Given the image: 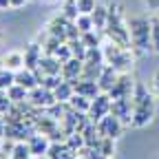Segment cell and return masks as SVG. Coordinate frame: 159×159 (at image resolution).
<instances>
[{"label":"cell","instance_id":"cell-1","mask_svg":"<svg viewBox=\"0 0 159 159\" xmlns=\"http://www.w3.org/2000/svg\"><path fill=\"white\" fill-rule=\"evenodd\" d=\"M106 9H108V22H106L104 35L108 40H113V42L130 49V31H128V22L124 18L122 5H119V2H111V5H106Z\"/></svg>","mask_w":159,"mask_h":159},{"label":"cell","instance_id":"cell-2","mask_svg":"<svg viewBox=\"0 0 159 159\" xmlns=\"http://www.w3.org/2000/svg\"><path fill=\"white\" fill-rule=\"evenodd\" d=\"M130 31V47L137 53L152 51V20L148 16H135L128 20Z\"/></svg>","mask_w":159,"mask_h":159},{"label":"cell","instance_id":"cell-3","mask_svg":"<svg viewBox=\"0 0 159 159\" xmlns=\"http://www.w3.org/2000/svg\"><path fill=\"white\" fill-rule=\"evenodd\" d=\"M102 51H104V62L115 66L119 73H128V69L133 66V53L128 47H122L113 40H108V42L102 44Z\"/></svg>","mask_w":159,"mask_h":159},{"label":"cell","instance_id":"cell-4","mask_svg":"<svg viewBox=\"0 0 159 159\" xmlns=\"http://www.w3.org/2000/svg\"><path fill=\"white\" fill-rule=\"evenodd\" d=\"M111 102H113V99H111L108 93H99L97 97L91 99V108H89L86 115H89V119H91L93 124H97L102 117H106L111 113Z\"/></svg>","mask_w":159,"mask_h":159},{"label":"cell","instance_id":"cell-5","mask_svg":"<svg viewBox=\"0 0 159 159\" xmlns=\"http://www.w3.org/2000/svg\"><path fill=\"white\" fill-rule=\"evenodd\" d=\"M27 102L33 106V108H49V106H53L57 99H55V93L53 91H49V89H44L42 84H38L35 89H31L29 91V99Z\"/></svg>","mask_w":159,"mask_h":159},{"label":"cell","instance_id":"cell-6","mask_svg":"<svg viewBox=\"0 0 159 159\" xmlns=\"http://www.w3.org/2000/svg\"><path fill=\"white\" fill-rule=\"evenodd\" d=\"M124 128H126V124H124L119 117H115L113 113H108L106 117H102V119L97 122V130H99V135H102V137H113V139H117L119 135L124 133Z\"/></svg>","mask_w":159,"mask_h":159},{"label":"cell","instance_id":"cell-7","mask_svg":"<svg viewBox=\"0 0 159 159\" xmlns=\"http://www.w3.org/2000/svg\"><path fill=\"white\" fill-rule=\"evenodd\" d=\"M155 117V102H148V104H139L133 108V122L130 126L133 128H146Z\"/></svg>","mask_w":159,"mask_h":159},{"label":"cell","instance_id":"cell-8","mask_svg":"<svg viewBox=\"0 0 159 159\" xmlns=\"http://www.w3.org/2000/svg\"><path fill=\"white\" fill-rule=\"evenodd\" d=\"M133 108L135 106H133L130 97H119V99H113L111 102V113L115 117H119L126 126H130V122H133Z\"/></svg>","mask_w":159,"mask_h":159},{"label":"cell","instance_id":"cell-9","mask_svg":"<svg viewBox=\"0 0 159 159\" xmlns=\"http://www.w3.org/2000/svg\"><path fill=\"white\" fill-rule=\"evenodd\" d=\"M133 89H135V80L128 73H119L115 86L108 91L111 99H119V97H133Z\"/></svg>","mask_w":159,"mask_h":159},{"label":"cell","instance_id":"cell-10","mask_svg":"<svg viewBox=\"0 0 159 159\" xmlns=\"http://www.w3.org/2000/svg\"><path fill=\"white\" fill-rule=\"evenodd\" d=\"M27 144H29V150H31L33 157H42V155H47L49 148H51V137L35 130V133L27 139Z\"/></svg>","mask_w":159,"mask_h":159},{"label":"cell","instance_id":"cell-11","mask_svg":"<svg viewBox=\"0 0 159 159\" xmlns=\"http://www.w3.org/2000/svg\"><path fill=\"white\" fill-rule=\"evenodd\" d=\"M35 73H38L40 80H42L44 75H62V62H60L55 55H42Z\"/></svg>","mask_w":159,"mask_h":159},{"label":"cell","instance_id":"cell-12","mask_svg":"<svg viewBox=\"0 0 159 159\" xmlns=\"http://www.w3.org/2000/svg\"><path fill=\"white\" fill-rule=\"evenodd\" d=\"M69 22H71V20H69L64 13H60V16H55L51 22L47 25V33L53 35V38H57V40H62V42H66V29H69Z\"/></svg>","mask_w":159,"mask_h":159},{"label":"cell","instance_id":"cell-13","mask_svg":"<svg viewBox=\"0 0 159 159\" xmlns=\"http://www.w3.org/2000/svg\"><path fill=\"white\" fill-rule=\"evenodd\" d=\"M117 77H119V71H117L115 66H111V64H104L102 73H99V77H97L99 91H102V93H108V91H111V89L115 86Z\"/></svg>","mask_w":159,"mask_h":159},{"label":"cell","instance_id":"cell-14","mask_svg":"<svg viewBox=\"0 0 159 159\" xmlns=\"http://www.w3.org/2000/svg\"><path fill=\"white\" fill-rule=\"evenodd\" d=\"M73 89H75V93L84 95V97H89V99H93V97H97L99 93H102V91H99L97 80H84V77L75 80V82H73Z\"/></svg>","mask_w":159,"mask_h":159},{"label":"cell","instance_id":"cell-15","mask_svg":"<svg viewBox=\"0 0 159 159\" xmlns=\"http://www.w3.org/2000/svg\"><path fill=\"white\" fill-rule=\"evenodd\" d=\"M42 55H44L42 44H40V42H31V44L25 49V66L35 71L38 64H40V60H42Z\"/></svg>","mask_w":159,"mask_h":159},{"label":"cell","instance_id":"cell-16","mask_svg":"<svg viewBox=\"0 0 159 159\" xmlns=\"http://www.w3.org/2000/svg\"><path fill=\"white\" fill-rule=\"evenodd\" d=\"M16 84H20V86H25L27 91H31V89H35L38 84H40V77H38V73L33 71V69H20V71H16Z\"/></svg>","mask_w":159,"mask_h":159},{"label":"cell","instance_id":"cell-17","mask_svg":"<svg viewBox=\"0 0 159 159\" xmlns=\"http://www.w3.org/2000/svg\"><path fill=\"white\" fill-rule=\"evenodd\" d=\"M82 66H84V62L77 60V57L66 60V62L62 64V77L69 80V82H75V80L82 77Z\"/></svg>","mask_w":159,"mask_h":159},{"label":"cell","instance_id":"cell-18","mask_svg":"<svg viewBox=\"0 0 159 159\" xmlns=\"http://www.w3.org/2000/svg\"><path fill=\"white\" fill-rule=\"evenodd\" d=\"M51 159H77V152L66 146V142H51V148L47 152Z\"/></svg>","mask_w":159,"mask_h":159},{"label":"cell","instance_id":"cell-19","mask_svg":"<svg viewBox=\"0 0 159 159\" xmlns=\"http://www.w3.org/2000/svg\"><path fill=\"white\" fill-rule=\"evenodd\" d=\"M2 66L11 69V71H20L25 69V53L22 51H9L2 55Z\"/></svg>","mask_w":159,"mask_h":159},{"label":"cell","instance_id":"cell-20","mask_svg":"<svg viewBox=\"0 0 159 159\" xmlns=\"http://www.w3.org/2000/svg\"><path fill=\"white\" fill-rule=\"evenodd\" d=\"M53 93H55V99L57 102H69V99L73 97V93H75V89H73V82H69V80H62L55 89H53Z\"/></svg>","mask_w":159,"mask_h":159},{"label":"cell","instance_id":"cell-21","mask_svg":"<svg viewBox=\"0 0 159 159\" xmlns=\"http://www.w3.org/2000/svg\"><path fill=\"white\" fill-rule=\"evenodd\" d=\"M91 18H93V25H95V29L104 33L106 22H108V9H106V7H102V5H97V7L91 11Z\"/></svg>","mask_w":159,"mask_h":159},{"label":"cell","instance_id":"cell-22","mask_svg":"<svg viewBox=\"0 0 159 159\" xmlns=\"http://www.w3.org/2000/svg\"><path fill=\"white\" fill-rule=\"evenodd\" d=\"M82 135H84V144L91 146V148H95L99 144V139H102V135H99V130H97V124H93V122L86 124V128L82 130Z\"/></svg>","mask_w":159,"mask_h":159},{"label":"cell","instance_id":"cell-23","mask_svg":"<svg viewBox=\"0 0 159 159\" xmlns=\"http://www.w3.org/2000/svg\"><path fill=\"white\" fill-rule=\"evenodd\" d=\"M7 95H9V99H11L13 104H22V102H27V99H29V91H27L25 86H20V84L9 86V89H7Z\"/></svg>","mask_w":159,"mask_h":159},{"label":"cell","instance_id":"cell-24","mask_svg":"<svg viewBox=\"0 0 159 159\" xmlns=\"http://www.w3.org/2000/svg\"><path fill=\"white\" fill-rule=\"evenodd\" d=\"M73 111H80V113H89V108H91V99L89 97H84V95H80V93H73V97L66 102Z\"/></svg>","mask_w":159,"mask_h":159},{"label":"cell","instance_id":"cell-25","mask_svg":"<svg viewBox=\"0 0 159 159\" xmlns=\"http://www.w3.org/2000/svg\"><path fill=\"white\" fill-rule=\"evenodd\" d=\"M31 150H29V144L27 142H16L11 146V159H31Z\"/></svg>","mask_w":159,"mask_h":159},{"label":"cell","instance_id":"cell-26","mask_svg":"<svg viewBox=\"0 0 159 159\" xmlns=\"http://www.w3.org/2000/svg\"><path fill=\"white\" fill-rule=\"evenodd\" d=\"M13 84H16V71L7 69V66H0V89L7 91Z\"/></svg>","mask_w":159,"mask_h":159},{"label":"cell","instance_id":"cell-27","mask_svg":"<svg viewBox=\"0 0 159 159\" xmlns=\"http://www.w3.org/2000/svg\"><path fill=\"white\" fill-rule=\"evenodd\" d=\"M75 27L80 29V33L93 31V29H95V25H93V18H91V13H80V16L75 18Z\"/></svg>","mask_w":159,"mask_h":159},{"label":"cell","instance_id":"cell-28","mask_svg":"<svg viewBox=\"0 0 159 159\" xmlns=\"http://www.w3.org/2000/svg\"><path fill=\"white\" fill-rule=\"evenodd\" d=\"M69 47H71V53H73V57H77V60H82V62H84V57H86V51H89V47L82 42V38H77V40H71V42H69Z\"/></svg>","mask_w":159,"mask_h":159},{"label":"cell","instance_id":"cell-29","mask_svg":"<svg viewBox=\"0 0 159 159\" xmlns=\"http://www.w3.org/2000/svg\"><path fill=\"white\" fill-rule=\"evenodd\" d=\"M102 69H104V64H89V62H84V66H82V77H84V80H97L99 73H102Z\"/></svg>","mask_w":159,"mask_h":159},{"label":"cell","instance_id":"cell-30","mask_svg":"<svg viewBox=\"0 0 159 159\" xmlns=\"http://www.w3.org/2000/svg\"><path fill=\"white\" fill-rule=\"evenodd\" d=\"M64 142H66V146H71L75 152H80V150L86 146V144H84V135H82V133H71V135H66Z\"/></svg>","mask_w":159,"mask_h":159},{"label":"cell","instance_id":"cell-31","mask_svg":"<svg viewBox=\"0 0 159 159\" xmlns=\"http://www.w3.org/2000/svg\"><path fill=\"white\" fill-rule=\"evenodd\" d=\"M95 148L102 152V155H106V157H113V152H115V139L113 137H102Z\"/></svg>","mask_w":159,"mask_h":159},{"label":"cell","instance_id":"cell-32","mask_svg":"<svg viewBox=\"0 0 159 159\" xmlns=\"http://www.w3.org/2000/svg\"><path fill=\"white\" fill-rule=\"evenodd\" d=\"M80 38H82V42H84L86 47H102V38H99V35L95 33V29H93V31L82 33Z\"/></svg>","mask_w":159,"mask_h":159},{"label":"cell","instance_id":"cell-33","mask_svg":"<svg viewBox=\"0 0 159 159\" xmlns=\"http://www.w3.org/2000/svg\"><path fill=\"white\" fill-rule=\"evenodd\" d=\"M71 22H75V18L80 16V11H77V0H66L64 2V11H62Z\"/></svg>","mask_w":159,"mask_h":159},{"label":"cell","instance_id":"cell-34","mask_svg":"<svg viewBox=\"0 0 159 159\" xmlns=\"http://www.w3.org/2000/svg\"><path fill=\"white\" fill-rule=\"evenodd\" d=\"M53 55H55V57H57L62 64L66 62V60H71V57H73V53H71V47H69V42H62V44L57 47V51H55Z\"/></svg>","mask_w":159,"mask_h":159},{"label":"cell","instance_id":"cell-35","mask_svg":"<svg viewBox=\"0 0 159 159\" xmlns=\"http://www.w3.org/2000/svg\"><path fill=\"white\" fill-rule=\"evenodd\" d=\"M152 20V51L159 53V18H150Z\"/></svg>","mask_w":159,"mask_h":159},{"label":"cell","instance_id":"cell-36","mask_svg":"<svg viewBox=\"0 0 159 159\" xmlns=\"http://www.w3.org/2000/svg\"><path fill=\"white\" fill-rule=\"evenodd\" d=\"M11 106H13V102L9 99L7 91H2V89H0V115H5V113H7Z\"/></svg>","mask_w":159,"mask_h":159},{"label":"cell","instance_id":"cell-37","mask_svg":"<svg viewBox=\"0 0 159 159\" xmlns=\"http://www.w3.org/2000/svg\"><path fill=\"white\" fill-rule=\"evenodd\" d=\"M95 7H97L95 0H77V11L80 13H91Z\"/></svg>","mask_w":159,"mask_h":159},{"label":"cell","instance_id":"cell-38","mask_svg":"<svg viewBox=\"0 0 159 159\" xmlns=\"http://www.w3.org/2000/svg\"><path fill=\"white\" fill-rule=\"evenodd\" d=\"M5 128H7V119L5 115H0V137H5Z\"/></svg>","mask_w":159,"mask_h":159},{"label":"cell","instance_id":"cell-39","mask_svg":"<svg viewBox=\"0 0 159 159\" xmlns=\"http://www.w3.org/2000/svg\"><path fill=\"white\" fill-rule=\"evenodd\" d=\"M25 5H27V0H11V9H20Z\"/></svg>","mask_w":159,"mask_h":159},{"label":"cell","instance_id":"cell-40","mask_svg":"<svg viewBox=\"0 0 159 159\" xmlns=\"http://www.w3.org/2000/svg\"><path fill=\"white\" fill-rule=\"evenodd\" d=\"M152 82H155V91H157V95H159V71L155 73V80H152Z\"/></svg>","mask_w":159,"mask_h":159},{"label":"cell","instance_id":"cell-41","mask_svg":"<svg viewBox=\"0 0 159 159\" xmlns=\"http://www.w3.org/2000/svg\"><path fill=\"white\" fill-rule=\"evenodd\" d=\"M11 7V0H0V9H7Z\"/></svg>","mask_w":159,"mask_h":159},{"label":"cell","instance_id":"cell-42","mask_svg":"<svg viewBox=\"0 0 159 159\" xmlns=\"http://www.w3.org/2000/svg\"><path fill=\"white\" fill-rule=\"evenodd\" d=\"M35 159H51L49 155H42V157H35Z\"/></svg>","mask_w":159,"mask_h":159},{"label":"cell","instance_id":"cell-43","mask_svg":"<svg viewBox=\"0 0 159 159\" xmlns=\"http://www.w3.org/2000/svg\"><path fill=\"white\" fill-rule=\"evenodd\" d=\"M77 159H86V157H84V155H80V152H77Z\"/></svg>","mask_w":159,"mask_h":159},{"label":"cell","instance_id":"cell-44","mask_svg":"<svg viewBox=\"0 0 159 159\" xmlns=\"http://www.w3.org/2000/svg\"><path fill=\"white\" fill-rule=\"evenodd\" d=\"M157 18H159V16H157Z\"/></svg>","mask_w":159,"mask_h":159}]
</instances>
